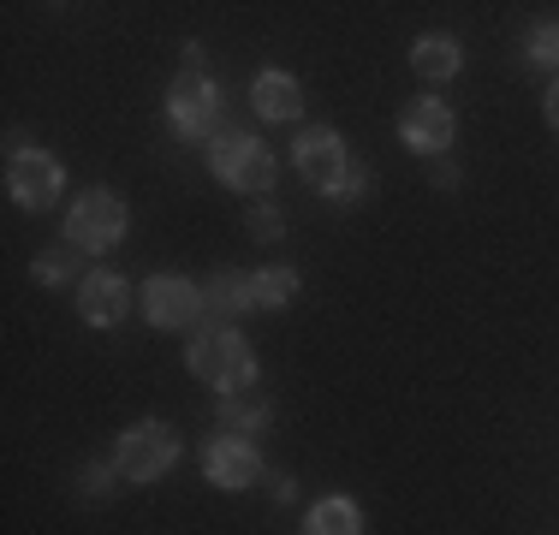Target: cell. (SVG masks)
<instances>
[{"label":"cell","instance_id":"1","mask_svg":"<svg viewBox=\"0 0 559 535\" xmlns=\"http://www.w3.org/2000/svg\"><path fill=\"white\" fill-rule=\"evenodd\" d=\"M191 374L221 393H245V387H257V352L233 328H203L191 340Z\"/></svg>","mask_w":559,"mask_h":535},{"label":"cell","instance_id":"2","mask_svg":"<svg viewBox=\"0 0 559 535\" xmlns=\"http://www.w3.org/2000/svg\"><path fill=\"white\" fill-rule=\"evenodd\" d=\"M209 167H215L221 185H233L245 197H262L274 185V150L262 138H250V131H221L209 143Z\"/></svg>","mask_w":559,"mask_h":535},{"label":"cell","instance_id":"3","mask_svg":"<svg viewBox=\"0 0 559 535\" xmlns=\"http://www.w3.org/2000/svg\"><path fill=\"white\" fill-rule=\"evenodd\" d=\"M126 238V203L114 191H84L66 214V245L78 250H114Z\"/></svg>","mask_w":559,"mask_h":535},{"label":"cell","instance_id":"4","mask_svg":"<svg viewBox=\"0 0 559 535\" xmlns=\"http://www.w3.org/2000/svg\"><path fill=\"white\" fill-rule=\"evenodd\" d=\"M173 459H179V435H173L167 423H131L126 435H119V471H126L131 482H155L173 471Z\"/></svg>","mask_w":559,"mask_h":535},{"label":"cell","instance_id":"5","mask_svg":"<svg viewBox=\"0 0 559 535\" xmlns=\"http://www.w3.org/2000/svg\"><path fill=\"white\" fill-rule=\"evenodd\" d=\"M167 119L179 138H221V90L203 72H185L167 90Z\"/></svg>","mask_w":559,"mask_h":535},{"label":"cell","instance_id":"6","mask_svg":"<svg viewBox=\"0 0 559 535\" xmlns=\"http://www.w3.org/2000/svg\"><path fill=\"white\" fill-rule=\"evenodd\" d=\"M60 185H66L60 160L43 155V150H19V155L7 160V191H12V203H19V209L60 203Z\"/></svg>","mask_w":559,"mask_h":535},{"label":"cell","instance_id":"7","mask_svg":"<svg viewBox=\"0 0 559 535\" xmlns=\"http://www.w3.org/2000/svg\"><path fill=\"white\" fill-rule=\"evenodd\" d=\"M292 155H298V173H304V179H310L316 191H328V197H334L340 179L352 173V160H345V143H340L334 126H304V131H298V150H292Z\"/></svg>","mask_w":559,"mask_h":535},{"label":"cell","instance_id":"8","mask_svg":"<svg viewBox=\"0 0 559 535\" xmlns=\"http://www.w3.org/2000/svg\"><path fill=\"white\" fill-rule=\"evenodd\" d=\"M143 316L155 328H191V321H203V286H191L185 274H155L143 286Z\"/></svg>","mask_w":559,"mask_h":535},{"label":"cell","instance_id":"9","mask_svg":"<svg viewBox=\"0 0 559 535\" xmlns=\"http://www.w3.org/2000/svg\"><path fill=\"white\" fill-rule=\"evenodd\" d=\"M399 138H405L417 155H441L447 143H452V107L435 102V96L411 102L405 114H399Z\"/></svg>","mask_w":559,"mask_h":535},{"label":"cell","instance_id":"10","mask_svg":"<svg viewBox=\"0 0 559 535\" xmlns=\"http://www.w3.org/2000/svg\"><path fill=\"white\" fill-rule=\"evenodd\" d=\"M203 471H209V482H215V488H250V482L262 476V459L250 452V440L221 435V440H209Z\"/></svg>","mask_w":559,"mask_h":535},{"label":"cell","instance_id":"11","mask_svg":"<svg viewBox=\"0 0 559 535\" xmlns=\"http://www.w3.org/2000/svg\"><path fill=\"white\" fill-rule=\"evenodd\" d=\"M257 310V274H238V268H221L215 280L203 286V321L209 328H221V316H245Z\"/></svg>","mask_w":559,"mask_h":535},{"label":"cell","instance_id":"12","mask_svg":"<svg viewBox=\"0 0 559 535\" xmlns=\"http://www.w3.org/2000/svg\"><path fill=\"white\" fill-rule=\"evenodd\" d=\"M78 310H84L90 328H114V321H126V310H131V286L119 274H90L84 286H78Z\"/></svg>","mask_w":559,"mask_h":535},{"label":"cell","instance_id":"13","mask_svg":"<svg viewBox=\"0 0 559 535\" xmlns=\"http://www.w3.org/2000/svg\"><path fill=\"white\" fill-rule=\"evenodd\" d=\"M250 102H257L262 119H298L304 90H298V78H286V72H262L257 90H250Z\"/></svg>","mask_w":559,"mask_h":535},{"label":"cell","instance_id":"14","mask_svg":"<svg viewBox=\"0 0 559 535\" xmlns=\"http://www.w3.org/2000/svg\"><path fill=\"white\" fill-rule=\"evenodd\" d=\"M221 423L233 428V435H257V428L269 423V399H262L257 387H245V393H226V399H221Z\"/></svg>","mask_w":559,"mask_h":535},{"label":"cell","instance_id":"15","mask_svg":"<svg viewBox=\"0 0 559 535\" xmlns=\"http://www.w3.org/2000/svg\"><path fill=\"white\" fill-rule=\"evenodd\" d=\"M304 535H364V512L352 500H322L304 518Z\"/></svg>","mask_w":559,"mask_h":535},{"label":"cell","instance_id":"16","mask_svg":"<svg viewBox=\"0 0 559 535\" xmlns=\"http://www.w3.org/2000/svg\"><path fill=\"white\" fill-rule=\"evenodd\" d=\"M459 60H464V54H459L452 36H423V43L411 48V66H417L423 78H452V72H459Z\"/></svg>","mask_w":559,"mask_h":535},{"label":"cell","instance_id":"17","mask_svg":"<svg viewBox=\"0 0 559 535\" xmlns=\"http://www.w3.org/2000/svg\"><path fill=\"white\" fill-rule=\"evenodd\" d=\"M298 298V274L292 268H262L257 274V310H286Z\"/></svg>","mask_w":559,"mask_h":535},{"label":"cell","instance_id":"18","mask_svg":"<svg viewBox=\"0 0 559 535\" xmlns=\"http://www.w3.org/2000/svg\"><path fill=\"white\" fill-rule=\"evenodd\" d=\"M72 274H78V245H48L43 257H36V280H43V286H66Z\"/></svg>","mask_w":559,"mask_h":535},{"label":"cell","instance_id":"19","mask_svg":"<svg viewBox=\"0 0 559 535\" xmlns=\"http://www.w3.org/2000/svg\"><path fill=\"white\" fill-rule=\"evenodd\" d=\"M530 66H559V24H536L530 31Z\"/></svg>","mask_w":559,"mask_h":535},{"label":"cell","instance_id":"20","mask_svg":"<svg viewBox=\"0 0 559 535\" xmlns=\"http://www.w3.org/2000/svg\"><path fill=\"white\" fill-rule=\"evenodd\" d=\"M250 233H257V238H280V233H286V221H280V209L257 203V209H250Z\"/></svg>","mask_w":559,"mask_h":535},{"label":"cell","instance_id":"21","mask_svg":"<svg viewBox=\"0 0 559 535\" xmlns=\"http://www.w3.org/2000/svg\"><path fill=\"white\" fill-rule=\"evenodd\" d=\"M114 476H126V471H119V464H90V471H84V482H90V488H84V494H96V500H108V494H114Z\"/></svg>","mask_w":559,"mask_h":535},{"label":"cell","instance_id":"22","mask_svg":"<svg viewBox=\"0 0 559 535\" xmlns=\"http://www.w3.org/2000/svg\"><path fill=\"white\" fill-rule=\"evenodd\" d=\"M369 185H376V179H369V173H364V167H352V173H345V179H340V191H334V203H357V197H369Z\"/></svg>","mask_w":559,"mask_h":535},{"label":"cell","instance_id":"23","mask_svg":"<svg viewBox=\"0 0 559 535\" xmlns=\"http://www.w3.org/2000/svg\"><path fill=\"white\" fill-rule=\"evenodd\" d=\"M548 119H554V126H559V84L548 90Z\"/></svg>","mask_w":559,"mask_h":535}]
</instances>
